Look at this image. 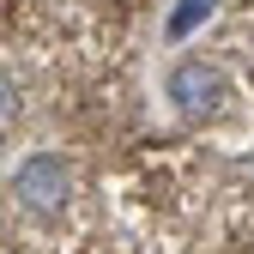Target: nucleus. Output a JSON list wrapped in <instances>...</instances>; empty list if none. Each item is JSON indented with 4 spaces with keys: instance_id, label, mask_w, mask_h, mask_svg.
<instances>
[{
    "instance_id": "nucleus-1",
    "label": "nucleus",
    "mask_w": 254,
    "mask_h": 254,
    "mask_svg": "<svg viewBox=\"0 0 254 254\" xmlns=\"http://www.w3.org/2000/svg\"><path fill=\"white\" fill-rule=\"evenodd\" d=\"M67 194H73V170L61 164L55 151H37V157H24V164L12 170V200H18L24 212H37V218L61 212Z\"/></svg>"
},
{
    "instance_id": "nucleus-2",
    "label": "nucleus",
    "mask_w": 254,
    "mask_h": 254,
    "mask_svg": "<svg viewBox=\"0 0 254 254\" xmlns=\"http://www.w3.org/2000/svg\"><path fill=\"white\" fill-rule=\"evenodd\" d=\"M170 103L188 121L218 115V109H224V73H218L212 61H176V67H170Z\"/></svg>"
},
{
    "instance_id": "nucleus-3",
    "label": "nucleus",
    "mask_w": 254,
    "mask_h": 254,
    "mask_svg": "<svg viewBox=\"0 0 254 254\" xmlns=\"http://www.w3.org/2000/svg\"><path fill=\"white\" fill-rule=\"evenodd\" d=\"M212 12H218V0H182L176 18H170V37H188V30H194L200 18H212Z\"/></svg>"
}]
</instances>
